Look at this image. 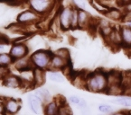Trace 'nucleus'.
Here are the masks:
<instances>
[{
	"label": "nucleus",
	"instance_id": "nucleus-18",
	"mask_svg": "<svg viewBox=\"0 0 131 115\" xmlns=\"http://www.w3.org/2000/svg\"><path fill=\"white\" fill-rule=\"evenodd\" d=\"M122 76H123V72H122V71L116 70V69L108 71V86H114V85H119V84H122Z\"/></svg>",
	"mask_w": 131,
	"mask_h": 115
},
{
	"label": "nucleus",
	"instance_id": "nucleus-31",
	"mask_svg": "<svg viewBox=\"0 0 131 115\" xmlns=\"http://www.w3.org/2000/svg\"><path fill=\"white\" fill-rule=\"evenodd\" d=\"M81 97H80V96L76 95V94H72V95L69 96V98H68V102H69L71 104H73V105L78 106V104H79L80 102H81Z\"/></svg>",
	"mask_w": 131,
	"mask_h": 115
},
{
	"label": "nucleus",
	"instance_id": "nucleus-44",
	"mask_svg": "<svg viewBox=\"0 0 131 115\" xmlns=\"http://www.w3.org/2000/svg\"><path fill=\"white\" fill-rule=\"evenodd\" d=\"M127 115H131V110H129V111H127Z\"/></svg>",
	"mask_w": 131,
	"mask_h": 115
},
{
	"label": "nucleus",
	"instance_id": "nucleus-47",
	"mask_svg": "<svg viewBox=\"0 0 131 115\" xmlns=\"http://www.w3.org/2000/svg\"><path fill=\"white\" fill-rule=\"evenodd\" d=\"M4 115H7V114H4Z\"/></svg>",
	"mask_w": 131,
	"mask_h": 115
},
{
	"label": "nucleus",
	"instance_id": "nucleus-34",
	"mask_svg": "<svg viewBox=\"0 0 131 115\" xmlns=\"http://www.w3.org/2000/svg\"><path fill=\"white\" fill-rule=\"evenodd\" d=\"M116 3L118 5V7L122 8L127 5H128L129 3H131V0H116Z\"/></svg>",
	"mask_w": 131,
	"mask_h": 115
},
{
	"label": "nucleus",
	"instance_id": "nucleus-42",
	"mask_svg": "<svg viewBox=\"0 0 131 115\" xmlns=\"http://www.w3.org/2000/svg\"><path fill=\"white\" fill-rule=\"evenodd\" d=\"M0 43H4V41H3V40H2V36L0 35ZM5 44V43H4Z\"/></svg>",
	"mask_w": 131,
	"mask_h": 115
},
{
	"label": "nucleus",
	"instance_id": "nucleus-43",
	"mask_svg": "<svg viewBox=\"0 0 131 115\" xmlns=\"http://www.w3.org/2000/svg\"><path fill=\"white\" fill-rule=\"evenodd\" d=\"M126 24L128 25L129 27H131V21H130V22H128V23H126Z\"/></svg>",
	"mask_w": 131,
	"mask_h": 115
},
{
	"label": "nucleus",
	"instance_id": "nucleus-10",
	"mask_svg": "<svg viewBox=\"0 0 131 115\" xmlns=\"http://www.w3.org/2000/svg\"><path fill=\"white\" fill-rule=\"evenodd\" d=\"M104 41L112 49L122 48V38H121V33H120L119 26L118 27L114 26V29L113 31H112L111 34Z\"/></svg>",
	"mask_w": 131,
	"mask_h": 115
},
{
	"label": "nucleus",
	"instance_id": "nucleus-36",
	"mask_svg": "<svg viewBox=\"0 0 131 115\" xmlns=\"http://www.w3.org/2000/svg\"><path fill=\"white\" fill-rule=\"evenodd\" d=\"M0 114H5L4 97H0Z\"/></svg>",
	"mask_w": 131,
	"mask_h": 115
},
{
	"label": "nucleus",
	"instance_id": "nucleus-24",
	"mask_svg": "<svg viewBox=\"0 0 131 115\" xmlns=\"http://www.w3.org/2000/svg\"><path fill=\"white\" fill-rule=\"evenodd\" d=\"M13 63L14 60L9 52H0V67H9Z\"/></svg>",
	"mask_w": 131,
	"mask_h": 115
},
{
	"label": "nucleus",
	"instance_id": "nucleus-37",
	"mask_svg": "<svg viewBox=\"0 0 131 115\" xmlns=\"http://www.w3.org/2000/svg\"><path fill=\"white\" fill-rule=\"evenodd\" d=\"M81 115H92L89 106H88L87 108H85V109L81 110Z\"/></svg>",
	"mask_w": 131,
	"mask_h": 115
},
{
	"label": "nucleus",
	"instance_id": "nucleus-12",
	"mask_svg": "<svg viewBox=\"0 0 131 115\" xmlns=\"http://www.w3.org/2000/svg\"><path fill=\"white\" fill-rule=\"evenodd\" d=\"M20 79L22 81V87L25 88L29 86L30 88L34 87V77H35V68H28L25 70L20 71L19 74Z\"/></svg>",
	"mask_w": 131,
	"mask_h": 115
},
{
	"label": "nucleus",
	"instance_id": "nucleus-25",
	"mask_svg": "<svg viewBox=\"0 0 131 115\" xmlns=\"http://www.w3.org/2000/svg\"><path fill=\"white\" fill-rule=\"evenodd\" d=\"M114 26L115 25L111 24L108 25V26H105V27H101V28L98 29V32L100 33V35L101 36V38L103 39V40H105L110 34H111L112 31H113Z\"/></svg>",
	"mask_w": 131,
	"mask_h": 115
},
{
	"label": "nucleus",
	"instance_id": "nucleus-22",
	"mask_svg": "<svg viewBox=\"0 0 131 115\" xmlns=\"http://www.w3.org/2000/svg\"><path fill=\"white\" fill-rule=\"evenodd\" d=\"M122 86L124 94L131 96V71H124L122 76Z\"/></svg>",
	"mask_w": 131,
	"mask_h": 115
},
{
	"label": "nucleus",
	"instance_id": "nucleus-33",
	"mask_svg": "<svg viewBox=\"0 0 131 115\" xmlns=\"http://www.w3.org/2000/svg\"><path fill=\"white\" fill-rule=\"evenodd\" d=\"M123 18H122V23L126 24L127 23L131 21V11L128 12H123Z\"/></svg>",
	"mask_w": 131,
	"mask_h": 115
},
{
	"label": "nucleus",
	"instance_id": "nucleus-6",
	"mask_svg": "<svg viewBox=\"0 0 131 115\" xmlns=\"http://www.w3.org/2000/svg\"><path fill=\"white\" fill-rule=\"evenodd\" d=\"M8 52L13 58V60H16L26 57V56H29L30 48H29L28 44L25 42H14L10 46Z\"/></svg>",
	"mask_w": 131,
	"mask_h": 115
},
{
	"label": "nucleus",
	"instance_id": "nucleus-3",
	"mask_svg": "<svg viewBox=\"0 0 131 115\" xmlns=\"http://www.w3.org/2000/svg\"><path fill=\"white\" fill-rule=\"evenodd\" d=\"M28 8L34 10L39 16H45L49 15L55 6V0H28Z\"/></svg>",
	"mask_w": 131,
	"mask_h": 115
},
{
	"label": "nucleus",
	"instance_id": "nucleus-14",
	"mask_svg": "<svg viewBox=\"0 0 131 115\" xmlns=\"http://www.w3.org/2000/svg\"><path fill=\"white\" fill-rule=\"evenodd\" d=\"M2 81H3V85L5 87H6V88L18 89L22 87V81L18 75L9 73Z\"/></svg>",
	"mask_w": 131,
	"mask_h": 115
},
{
	"label": "nucleus",
	"instance_id": "nucleus-2",
	"mask_svg": "<svg viewBox=\"0 0 131 115\" xmlns=\"http://www.w3.org/2000/svg\"><path fill=\"white\" fill-rule=\"evenodd\" d=\"M52 55H53V51L48 50L39 49L35 50L30 55L33 67L35 68H39L45 71L49 70Z\"/></svg>",
	"mask_w": 131,
	"mask_h": 115
},
{
	"label": "nucleus",
	"instance_id": "nucleus-20",
	"mask_svg": "<svg viewBox=\"0 0 131 115\" xmlns=\"http://www.w3.org/2000/svg\"><path fill=\"white\" fill-rule=\"evenodd\" d=\"M46 71L39 68H35V77H34V87H41L46 81Z\"/></svg>",
	"mask_w": 131,
	"mask_h": 115
},
{
	"label": "nucleus",
	"instance_id": "nucleus-41",
	"mask_svg": "<svg viewBox=\"0 0 131 115\" xmlns=\"http://www.w3.org/2000/svg\"><path fill=\"white\" fill-rule=\"evenodd\" d=\"M27 1H28V0H17V1H16V3H20V2H25V3H27Z\"/></svg>",
	"mask_w": 131,
	"mask_h": 115
},
{
	"label": "nucleus",
	"instance_id": "nucleus-9",
	"mask_svg": "<svg viewBox=\"0 0 131 115\" xmlns=\"http://www.w3.org/2000/svg\"><path fill=\"white\" fill-rule=\"evenodd\" d=\"M5 114L16 115L19 112L21 109V102L16 98L7 97L4 98Z\"/></svg>",
	"mask_w": 131,
	"mask_h": 115
},
{
	"label": "nucleus",
	"instance_id": "nucleus-16",
	"mask_svg": "<svg viewBox=\"0 0 131 115\" xmlns=\"http://www.w3.org/2000/svg\"><path fill=\"white\" fill-rule=\"evenodd\" d=\"M122 38V48L131 49V27L127 24L119 26Z\"/></svg>",
	"mask_w": 131,
	"mask_h": 115
},
{
	"label": "nucleus",
	"instance_id": "nucleus-15",
	"mask_svg": "<svg viewBox=\"0 0 131 115\" xmlns=\"http://www.w3.org/2000/svg\"><path fill=\"white\" fill-rule=\"evenodd\" d=\"M103 15L106 18H108L110 21H115V22H122V18H123V10L119 7H114V6H110L107 10L103 12Z\"/></svg>",
	"mask_w": 131,
	"mask_h": 115
},
{
	"label": "nucleus",
	"instance_id": "nucleus-32",
	"mask_svg": "<svg viewBox=\"0 0 131 115\" xmlns=\"http://www.w3.org/2000/svg\"><path fill=\"white\" fill-rule=\"evenodd\" d=\"M9 73V67H0V80H3Z\"/></svg>",
	"mask_w": 131,
	"mask_h": 115
},
{
	"label": "nucleus",
	"instance_id": "nucleus-40",
	"mask_svg": "<svg viewBox=\"0 0 131 115\" xmlns=\"http://www.w3.org/2000/svg\"><path fill=\"white\" fill-rule=\"evenodd\" d=\"M5 49V45L4 43H0V52H3L2 50H4Z\"/></svg>",
	"mask_w": 131,
	"mask_h": 115
},
{
	"label": "nucleus",
	"instance_id": "nucleus-7",
	"mask_svg": "<svg viewBox=\"0 0 131 115\" xmlns=\"http://www.w3.org/2000/svg\"><path fill=\"white\" fill-rule=\"evenodd\" d=\"M65 102V99L62 96H56L52 100H51L50 102L45 104L42 112L45 115H58L61 104Z\"/></svg>",
	"mask_w": 131,
	"mask_h": 115
},
{
	"label": "nucleus",
	"instance_id": "nucleus-28",
	"mask_svg": "<svg viewBox=\"0 0 131 115\" xmlns=\"http://www.w3.org/2000/svg\"><path fill=\"white\" fill-rule=\"evenodd\" d=\"M98 111L103 114H111L113 112V107L108 104H100L98 105Z\"/></svg>",
	"mask_w": 131,
	"mask_h": 115
},
{
	"label": "nucleus",
	"instance_id": "nucleus-17",
	"mask_svg": "<svg viewBox=\"0 0 131 115\" xmlns=\"http://www.w3.org/2000/svg\"><path fill=\"white\" fill-rule=\"evenodd\" d=\"M14 67V68L17 70L18 72L20 71L25 70V69L28 68H33V64H32L31 59H30V55L26 56L25 58H22V59H19V60H14V63L12 65ZM35 68V67H34Z\"/></svg>",
	"mask_w": 131,
	"mask_h": 115
},
{
	"label": "nucleus",
	"instance_id": "nucleus-5",
	"mask_svg": "<svg viewBox=\"0 0 131 115\" xmlns=\"http://www.w3.org/2000/svg\"><path fill=\"white\" fill-rule=\"evenodd\" d=\"M41 18L42 16H39L34 10L28 8V9L24 10L21 13H18L17 17H16V23L21 25L35 24L36 23L41 21Z\"/></svg>",
	"mask_w": 131,
	"mask_h": 115
},
{
	"label": "nucleus",
	"instance_id": "nucleus-45",
	"mask_svg": "<svg viewBox=\"0 0 131 115\" xmlns=\"http://www.w3.org/2000/svg\"><path fill=\"white\" fill-rule=\"evenodd\" d=\"M96 115H103V113H100H100H98V114H96Z\"/></svg>",
	"mask_w": 131,
	"mask_h": 115
},
{
	"label": "nucleus",
	"instance_id": "nucleus-39",
	"mask_svg": "<svg viewBox=\"0 0 131 115\" xmlns=\"http://www.w3.org/2000/svg\"><path fill=\"white\" fill-rule=\"evenodd\" d=\"M4 1L6 3H10V4H12V3H14V2H16L17 0H4Z\"/></svg>",
	"mask_w": 131,
	"mask_h": 115
},
{
	"label": "nucleus",
	"instance_id": "nucleus-4",
	"mask_svg": "<svg viewBox=\"0 0 131 115\" xmlns=\"http://www.w3.org/2000/svg\"><path fill=\"white\" fill-rule=\"evenodd\" d=\"M73 6H63L58 10L57 20L62 31H69L71 30V16L73 11Z\"/></svg>",
	"mask_w": 131,
	"mask_h": 115
},
{
	"label": "nucleus",
	"instance_id": "nucleus-13",
	"mask_svg": "<svg viewBox=\"0 0 131 115\" xmlns=\"http://www.w3.org/2000/svg\"><path fill=\"white\" fill-rule=\"evenodd\" d=\"M71 64V61L67 60L63 58L60 57V56L56 55L53 53L51 60L50 64V68L49 70H58V71H62L68 65Z\"/></svg>",
	"mask_w": 131,
	"mask_h": 115
},
{
	"label": "nucleus",
	"instance_id": "nucleus-30",
	"mask_svg": "<svg viewBox=\"0 0 131 115\" xmlns=\"http://www.w3.org/2000/svg\"><path fill=\"white\" fill-rule=\"evenodd\" d=\"M71 4L77 9H86V1L85 0H71Z\"/></svg>",
	"mask_w": 131,
	"mask_h": 115
},
{
	"label": "nucleus",
	"instance_id": "nucleus-23",
	"mask_svg": "<svg viewBox=\"0 0 131 115\" xmlns=\"http://www.w3.org/2000/svg\"><path fill=\"white\" fill-rule=\"evenodd\" d=\"M110 103L117 105L123 106V107H130L131 108V96L122 94L119 96H116L113 99L110 100Z\"/></svg>",
	"mask_w": 131,
	"mask_h": 115
},
{
	"label": "nucleus",
	"instance_id": "nucleus-35",
	"mask_svg": "<svg viewBox=\"0 0 131 115\" xmlns=\"http://www.w3.org/2000/svg\"><path fill=\"white\" fill-rule=\"evenodd\" d=\"M88 106H89V105H88V103H87V101L84 99V98L81 97V102H80V104H78L77 107L79 108L80 111H81V110H83V109H85V108H87Z\"/></svg>",
	"mask_w": 131,
	"mask_h": 115
},
{
	"label": "nucleus",
	"instance_id": "nucleus-11",
	"mask_svg": "<svg viewBox=\"0 0 131 115\" xmlns=\"http://www.w3.org/2000/svg\"><path fill=\"white\" fill-rule=\"evenodd\" d=\"M93 16L86 9H78V20H79V29L89 30L92 22Z\"/></svg>",
	"mask_w": 131,
	"mask_h": 115
},
{
	"label": "nucleus",
	"instance_id": "nucleus-19",
	"mask_svg": "<svg viewBox=\"0 0 131 115\" xmlns=\"http://www.w3.org/2000/svg\"><path fill=\"white\" fill-rule=\"evenodd\" d=\"M46 77L51 82L55 84H62L65 82L66 77L62 71L58 70H47Z\"/></svg>",
	"mask_w": 131,
	"mask_h": 115
},
{
	"label": "nucleus",
	"instance_id": "nucleus-46",
	"mask_svg": "<svg viewBox=\"0 0 131 115\" xmlns=\"http://www.w3.org/2000/svg\"><path fill=\"white\" fill-rule=\"evenodd\" d=\"M0 1H4V0H0Z\"/></svg>",
	"mask_w": 131,
	"mask_h": 115
},
{
	"label": "nucleus",
	"instance_id": "nucleus-38",
	"mask_svg": "<svg viewBox=\"0 0 131 115\" xmlns=\"http://www.w3.org/2000/svg\"><path fill=\"white\" fill-rule=\"evenodd\" d=\"M110 115H127V111H113Z\"/></svg>",
	"mask_w": 131,
	"mask_h": 115
},
{
	"label": "nucleus",
	"instance_id": "nucleus-21",
	"mask_svg": "<svg viewBox=\"0 0 131 115\" xmlns=\"http://www.w3.org/2000/svg\"><path fill=\"white\" fill-rule=\"evenodd\" d=\"M35 94L42 100L43 104H46V103L50 102L51 100L53 99L52 96V94H51V91L46 87H42V86L38 87V88L35 89Z\"/></svg>",
	"mask_w": 131,
	"mask_h": 115
},
{
	"label": "nucleus",
	"instance_id": "nucleus-1",
	"mask_svg": "<svg viewBox=\"0 0 131 115\" xmlns=\"http://www.w3.org/2000/svg\"><path fill=\"white\" fill-rule=\"evenodd\" d=\"M108 71L97 69L86 75L85 90L93 94H106L108 89Z\"/></svg>",
	"mask_w": 131,
	"mask_h": 115
},
{
	"label": "nucleus",
	"instance_id": "nucleus-26",
	"mask_svg": "<svg viewBox=\"0 0 131 115\" xmlns=\"http://www.w3.org/2000/svg\"><path fill=\"white\" fill-rule=\"evenodd\" d=\"M53 53L56 54V55H58V56H60V57L63 58V59H65V60L71 61V52H70V50H68V49H66V48H60V49H58V50H54Z\"/></svg>",
	"mask_w": 131,
	"mask_h": 115
},
{
	"label": "nucleus",
	"instance_id": "nucleus-29",
	"mask_svg": "<svg viewBox=\"0 0 131 115\" xmlns=\"http://www.w3.org/2000/svg\"><path fill=\"white\" fill-rule=\"evenodd\" d=\"M58 115H72V111L70 108V106L68 105L67 102L61 104Z\"/></svg>",
	"mask_w": 131,
	"mask_h": 115
},
{
	"label": "nucleus",
	"instance_id": "nucleus-27",
	"mask_svg": "<svg viewBox=\"0 0 131 115\" xmlns=\"http://www.w3.org/2000/svg\"><path fill=\"white\" fill-rule=\"evenodd\" d=\"M79 29V20H78V9L76 7L73 8L72 16H71V30H77Z\"/></svg>",
	"mask_w": 131,
	"mask_h": 115
},
{
	"label": "nucleus",
	"instance_id": "nucleus-8",
	"mask_svg": "<svg viewBox=\"0 0 131 115\" xmlns=\"http://www.w3.org/2000/svg\"><path fill=\"white\" fill-rule=\"evenodd\" d=\"M27 104L30 109V111L35 114L38 115L43 111V102L34 93V94H29L27 95Z\"/></svg>",
	"mask_w": 131,
	"mask_h": 115
}]
</instances>
